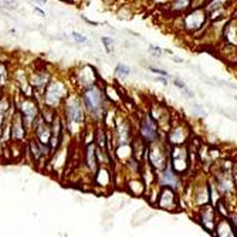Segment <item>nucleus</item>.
I'll list each match as a JSON object with an SVG mask.
<instances>
[{
	"label": "nucleus",
	"instance_id": "21",
	"mask_svg": "<svg viewBox=\"0 0 237 237\" xmlns=\"http://www.w3.org/2000/svg\"><path fill=\"white\" fill-rule=\"evenodd\" d=\"M83 20H84V22H87V23H88V24H91V26H98V23H97V22H93V20L87 19L85 16H83Z\"/></svg>",
	"mask_w": 237,
	"mask_h": 237
},
{
	"label": "nucleus",
	"instance_id": "22",
	"mask_svg": "<svg viewBox=\"0 0 237 237\" xmlns=\"http://www.w3.org/2000/svg\"><path fill=\"white\" fill-rule=\"evenodd\" d=\"M175 85L179 87V88H182V89H186V85L183 83H180V81H175Z\"/></svg>",
	"mask_w": 237,
	"mask_h": 237
},
{
	"label": "nucleus",
	"instance_id": "20",
	"mask_svg": "<svg viewBox=\"0 0 237 237\" xmlns=\"http://www.w3.org/2000/svg\"><path fill=\"white\" fill-rule=\"evenodd\" d=\"M151 70L154 71V73H156V74H159V75H165V77L168 75V73H166V71H163V70H158V68H154V67H152Z\"/></svg>",
	"mask_w": 237,
	"mask_h": 237
},
{
	"label": "nucleus",
	"instance_id": "4",
	"mask_svg": "<svg viewBox=\"0 0 237 237\" xmlns=\"http://www.w3.org/2000/svg\"><path fill=\"white\" fill-rule=\"evenodd\" d=\"M19 112H20V115H22L23 121H24L26 126L30 128V126H33V122L37 119V117H38L37 104H36L30 97H26V99L19 107Z\"/></svg>",
	"mask_w": 237,
	"mask_h": 237
},
{
	"label": "nucleus",
	"instance_id": "11",
	"mask_svg": "<svg viewBox=\"0 0 237 237\" xmlns=\"http://www.w3.org/2000/svg\"><path fill=\"white\" fill-rule=\"evenodd\" d=\"M160 183H162L163 186H170V188H176V185H178V178H176L175 172L172 170V168H170L169 165H168L165 172H163Z\"/></svg>",
	"mask_w": 237,
	"mask_h": 237
},
{
	"label": "nucleus",
	"instance_id": "3",
	"mask_svg": "<svg viewBox=\"0 0 237 237\" xmlns=\"http://www.w3.org/2000/svg\"><path fill=\"white\" fill-rule=\"evenodd\" d=\"M67 88L60 81H51L44 88V102L47 107L57 108V105L61 102V99H65Z\"/></svg>",
	"mask_w": 237,
	"mask_h": 237
},
{
	"label": "nucleus",
	"instance_id": "12",
	"mask_svg": "<svg viewBox=\"0 0 237 237\" xmlns=\"http://www.w3.org/2000/svg\"><path fill=\"white\" fill-rule=\"evenodd\" d=\"M185 139H186V132L180 126L172 129V132L169 134V142H172V144H183Z\"/></svg>",
	"mask_w": 237,
	"mask_h": 237
},
{
	"label": "nucleus",
	"instance_id": "7",
	"mask_svg": "<svg viewBox=\"0 0 237 237\" xmlns=\"http://www.w3.org/2000/svg\"><path fill=\"white\" fill-rule=\"evenodd\" d=\"M159 206L162 209H166V210H172L176 207V196L173 193V190L169 188V186H162L160 189V194H159Z\"/></svg>",
	"mask_w": 237,
	"mask_h": 237
},
{
	"label": "nucleus",
	"instance_id": "9",
	"mask_svg": "<svg viewBox=\"0 0 237 237\" xmlns=\"http://www.w3.org/2000/svg\"><path fill=\"white\" fill-rule=\"evenodd\" d=\"M172 158H173V162H172V168L178 172H183L186 170L188 168V156H186V151L183 149H179V148H175V151L172 152Z\"/></svg>",
	"mask_w": 237,
	"mask_h": 237
},
{
	"label": "nucleus",
	"instance_id": "5",
	"mask_svg": "<svg viewBox=\"0 0 237 237\" xmlns=\"http://www.w3.org/2000/svg\"><path fill=\"white\" fill-rule=\"evenodd\" d=\"M141 136L144 138L145 142L154 144L159 138V132H158V126L155 124V121L152 119L151 115H146L144 118V121L141 122Z\"/></svg>",
	"mask_w": 237,
	"mask_h": 237
},
{
	"label": "nucleus",
	"instance_id": "2",
	"mask_svg": "<svg viewBox=\"0 0 237 237\" xmlns=\"http://www.w3.org/2000/svg\"><path fill=\"white\" fill-rule=\"evenodd\" d=\"M65 121L68 125H80L84 122V105L77 95H67L64 102Z\"/></svg>",
	"mask_w": 237,
	"mask_h": 237
},
{
	"label": "nucleus",
	"instance_id": "19",
	"mask_svg": "<svg viewBox=\"0 0 237 237\" xmlns=\"http://www.w3.org/2000/svg\"><path fill=\"white\" fill-rule=\"evenodd\" d=\"M151 53H152V54H154V56H156V57L162 54V51H160V48H158V47H154V46L151 47Z\"/></svg>",
	"mask_w": 237,
	"mask_h": 237
},
{
	"label": "nucleus",
	"instance_id": "8",
	"mask_svg": "<svg viewBox=\"0 0 237 237\" xmlns=\"http://www.w3.org/2000/svg\"><path fill=\"white\" fill-rule=\"evenodd\" d=\"M204 19H206V13H204L203 10H200V9L193 10V13L186 16V27L190 28V30L202 27Z\"/></svg>",
	"mask_w": 237,
	"mask_h": 237
},
{
	"label": "nucleus",
	"instance_id": "13",
	"mask_svg": "<svg viewBox=\"0 0 237 237\" xmlns=\"http://www.w3.org/2000/svg\"><path fill=\"white\" fill-rule=\"evenodd\" d=\"M214 213L210 207H206L203 212V227L207 230H213V224H214Z\"/></svg>",
	"mask_w": 237,
	"mask_h": 237
},
{
	"label": "nucleus",
	"instance_id": "14",
	"mask_svg": "<svg viewBox=\"0 0 237 237\" xmlns=\"http://www.w3.org/2000/svg\"><path fill=\"white\" fill-rule=\"evenodd\" d=\"M129 189L132 190V193H135V194H141L142 192H144V189H145V186H144V183L142 182H136V180H132L129 183Z\"/></svg>",
	"mask_w": 237,
	"mask_h": 237
},
{
	"label": "nucleus",
	"instance_id": "18",
	"mask_svg": "<svg viewBox=\"0 0 237 237\" xmlns=\"http://www.w3.org/2000/svg\"><path fill=\"white\" fill-rule=\"evenodd\" d=\"M175 4H178V6H175V9H186V7L190 4V2L189 0H176V3Z\"/></svg>",
	"mask_w": 237,
	"mask_h": 237
},
{
	"label": "nucleus",
	"instance_id": "17",
	"mask_svg": "<svg viewBox=\"0 0 237 237\" xmlns=\"http://www.w3.org/2000/svg\"><path fill=\"white\" fill-rule=\"evenodd\" d=\"M73 37L75 38V41H77V43H81V44L88 43V38H87L85 36H83V34H78V33H75V31H73Z\"/></svg>",
	"mask_w": 237,
	"mask_h": 237
},
{
	"label": "nucleus",
	"instance_id": "16",
	"mask_svg": "<svg viewBox=\"0 0 237 237\" xmlns=\"http://www.w3.org/2000/svg\"><path fill=\"white\" fill-rule=\"evenodd\" d=\"M101 41H102V44L105 46L107 51L111 53L112 51V47H114V40H112V38H109V37H102Z\"/></svg>",
	"mask_w": 237,
	"mask_h": 237
},
{
	"label": "nucleus",
	"instance_id": "10",
	"mask_svg": "<svg viewBox=\"0 0 237 237\" xmlns=\"http://www.w3.org/2000/svg\"><path fill=\"white\" fill-rule=\"evenodd\" d=\"M30 85L33 88H46V85L50 83V77L48 74H46L44 71H40V73H34V75L31 77Z\"/></svg>",
	"mask_w": 237,
	"mask_h": 237
},
{
	"label": "nucleus",
	"instance_id": "15",
	"mask_svg": "<svg viewBox=\"0 0 237 237\" xmlns=\"http://www.w3.org/2000/svg\"><path fill=\"white\" fill-rule=\"evenodd\" d=\"M115 73H117L118 75H121V77H126V75H129L131 68L125 64H118L117 68H115Z\"/></svg>",
	"mask_w": 237,
	"mask_h": 237
},
{
	"label": "nucleus",
	"instance_id": "6",
	"mask_svg": "<svg viewBox=\"0 0 237 237\" xmlns=\"http://www.w3.org/2000/svg\"><path fill=\"white\" fill-rule=\"evenodd\" d=\"M26 124L23 121L20 112L13 115V119L10 122V138L13 141H23L26 138Z\"/></svg>",
	"mask_w": 237,
	"mask_h": 237
},
{
	"label": "nucleus",
	"instance_id": "23",
	"mask_svg": "<svg viewBox=\"0 0 237 237\" xmlns=\"http://www.w3.org/2000/svg\"><path fill=\"white\" fill-rule=\"evenodd\" d=\"M63 2H67V3H71V4H74V3H77L78 0H63Z\"/></svg>",
	"mask_w": 237,
	"mask_h": 237
},
{
	"label": "nucleus",
	"instance_id": "1",
	"mask_svg": "<svg viewBox=\"0 0 237 237\" xmlns=\"http://www.w3.org/2000/svg\"><path fill=\"white\" fill-rule=\"evenodd\" d=\"M81 101H83L84 109L89 112V115H93L95 119H99L102 117V101H104V94L102 91L97 87V84L87 87L84 89L83 95H81Z\"/></svg>",
	"mask_w": 237,
	"mask_h": 237
}]
</instances>
